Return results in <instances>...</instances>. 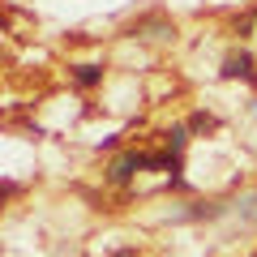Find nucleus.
<instances>
[{
  "mask_svg": "<svg viewBox=\"0 0 257 257\" xmlns=\"http://www.w3.org/2000/svg\"><path fill=\"white\" fill-rule=\"evenodd\" d=\"M219 77H223V82H248V86H257V56L248 52V47H231V52L223 56V64H219Z\"/></svg>",
  "mask_w": 257,
  "mask_h": 257,
  "instance_id": "f257e3e1",
  "label": "nucleus"
},
{
  "mask_svg": "<svg viewBox=\"0 0 257 257\" xmlns=\"http://www.w3.org/2000/svg\"><path fill=\"white\" fill-rule=\"evenodd\" d=\"M142 167H146V155H142V150H124V155H116V159L107 163L103 180H107L111 189H128V184H133V176H138Z\"/></svg>",
  "mask_w": 257,
  "mask_h": 257,
  "instance_id": "f03ea898",
  "label": "nucleus"
},
{
  "mask_svg": "<svg viewBox=\"0 0 257 257\" xmlns=\"http://www.w3.org/2000/svg\"><path fill=\"white\" fill-rule=\"evenodd\" d=\"M223 214H227L223 202H184V206H176L167 219L172 223H214V219H223Z\"/></svg>",
  "mask_w": 257,
  "mask_h": 257,
  "instance_id": "7ed1b4c3",
  "label": "nucleus"
},
{
  "mask_svg": "<svg viewBox=\"0 0 257 257\" xmlns=\"http://www.w3.org/2000/svg\"><path fill=\"white\" fill-rule=\"evenodd\" d=\"M103 77H107V69L94 60H82V64H69V82L77 86V90H94V86H103Z\"/></svg>",
  "mask_w": 257,
  "mask_h": 257,
  "instance_id": "20e7f679",
  "label": "nucleus"
},
{
  "mask_svg": "<svg viewBox=\"0 0 257 257\" xmlns=\"http://www.w3.org/2000/svg\"><path fill=\"white\" fill-rule=\"evenodd\" d=\"M138 30H142V39H172V35H176V26L163 18V13H150V18H142L138 26H133V35H138Z\"/></svg>",
  "mask_w": 257,
  "mask_h": 257,
  "instance_id": "39448f33",
  "label": "nucleus"
},
{
  "mask_svg": "<svg viewBox=\"0 0 257 257\" xmlns=\"http://www.w3.org/2000/svg\"><path fill=\"white\" fill-rule=\"evenodd\" d=\"M184 124H189V133H197V138H206V133H214V128H219V116H210V111H193L189 120H184Z\"/></svg>",
  "mask_w": 257,
  "mask_h": 257,
  "instance_id": "423d86ee",
  "label": "nucleus"
},
{
  "mask_svg": "<svg viewBox=\"0 0 257 257\" xmlns=\"http://www.w3.org/2000/svg\"><path fill=\"white\" fill-rule=\"evenodd\" d=\"M163 138H167V150H172V155H184V150H189V138H193V133H189V124L180 120V124L167 128Z\"/></svg>",
  "mask_w": 257,
  "mask_h": 257,
  "instance_id": "0eeeda50",
  "label": "nucleus"
},
{
  "mask_svg": "<svg viewBox=\"0 0 257 257\" xmlns=\"http://www.w3.org/2000/svg\"><path fill=\"white\" fill-rule=\"evenodd\" d=\"M236 210H240V219H257V189L240 197V202H236Z\"/></svg>",
  "mask_w": 257,
  "mask_h": 257,
  "instance_id": "6e6552de",
  "label": "nucleus"
},
{
  "mask_svg": "<svg viewBox=\"0 0 257 257\" xmlns=\"http://www.w3.org/2000/svg\"><path fill=\"white\" fill-rule=\"evenodd\" d=\"M167 189H172V193H189V189H193V184H189V180H184V176H167Z\"/></svg>",
  "mask_w": 257,
  "mask_h": 257,
  "instance_id": "1a4fd4ad",
  "label": "nucleus"
},
{
  "mask_svg": "<svg viewBox=\"0 0 257 257\" xmlns=\"http://www.w3.org/2000/svg\"><path fill=\"white\" fill-rule=\"evenodd\" d=\"M111 257H138V248H120V253H111Z\"/></svg>",
  "mask_w": 257,
  "mask_h": 257,
  "instance_id": "9d476101",
  "label": "nucleus"
},
{
  "mask_svg": "<svg viewBox=\"0 0 257 257\" xmlns=\"http://www.w3.org/2000/svg\"><path fill=\"white\" fill-rule=\"evenodd\" d=\"M248 116H253V120H257V99H248Z\"/></svg>",
  "mask_w": 257,
  "mask_h": 257,
  "instance_id": "9b49d317",
  "label": "nucleus"
}]
</instances>
